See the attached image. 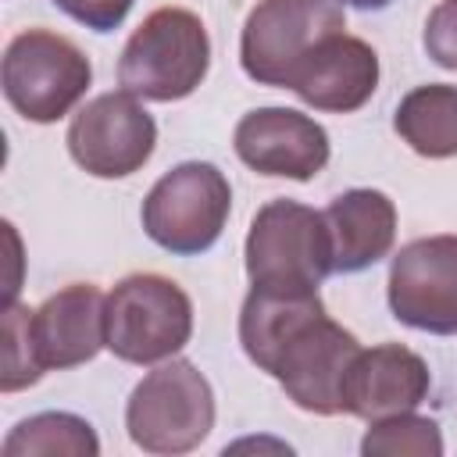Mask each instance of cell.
<instances>
[{
	"label": "cell",
	"mask_w": 457,
	"mask_h": 457,
	"mask_svg": "<svg viewBox=\"0 0 457 457\" xmlns=\"http://www.w3.org/2000/svg\"><path fill=\"white\" fill-rule=\"evenodd\" d=\"M211 68V36L200 14L157 7L129 36L118 57V82L139 100L171 104L189 96Z\"/></svg>",
	"instance_id": "1"
},
{
	"label": "cell",
	"mask_w": 457,
	"mask_h": 457,
	"mask_svg": "<svg viewBox=\"0 0 457 457\" xmlns=\"http://www.w3.org/2000/svg\"><path fill=\"white\" fill-rule=\"evenodd\" d=\"M246 275L257 289L318 293L332 275V239L325 214L296 200H268L246 232Z\"/></svg>",
	"instance_id": "2"
},
{
	"label": "cell",
	"mask_w": 457,
	"mask_h": 457,
	"mask_svg": "<svg viewBox=\"0 0 457 457\" xmlns=\"http://www.w3.org/2000/svg\"><path fill=\"white\" fill-rule=\"evenodd\" d=\"M125 428L146 453H189L214 428V389L193 361H164L132 389Z\"/></svg>",
	"instance_id": "3"
},
{
	"label": "cell",
	"mask_w": 457,
	"mask_h": 457,
	"mask_svg": "<svg viewBox=\"0 0 457 457\" xmlns=\"http://www.w3.org/2000/svg\"><path fill=\"white\" fill-rule=\"evenodd\" d=\"M0 82L7 104L25 121L50 125L86 96L93 64L71 39L50 29H25L4 50Z\"/></svg>",
	"instance_id": "4"
},
{
	"label": "cell",
	"mask_w": 457,
	"mask_h": 457,
	"mask_svg": "<svg viewBox=\"0 0 457 457\" xmlns=\"http://www.w3.org/2000/svg\"><path fill=\"white\" fill-rule=\"evenodd\" d=\"M193 336V300L164 275L136 271L107 293V350L129 364H161Z\"/></svg>",
	"instance_id": "5"
},
{
	"label": "cell",
	"mask_w": 457,
	"mask_h": 457,
	"mask_svg": "<svg viewBox=\"0 0 457 457\" xmlns=\"http://www.w3.org/2000/svg\"><path fill=\"white\" fill-rule=\"evenodd\" d=\"M232 211L228 179L207 161H186L164 171L143 200V232L168 253L193 257L218 243Z\"/></svg>",
	"instance_id": "6"
},
{
	"label": "cell",
	"mask_w": 457,
	"mask_h": 457,
	"mask_svg": "<svg viewBox=\"0 0 457 457\" xmlns=\"http://www.w3.org/2000/svg\"><path fill=\"white\" fill-rule=\"evenodd\" d=\"M339 32H346L339 0H257L239 36L243 71L261 86L286 89L296 64Z\"/></svg>",
	"instance_id": "7"
},
{
	"label": "cell",
	"mask_w": 457,
	"mask_h": 457,
	"mask_svg": "<svg viewBox=\"0 0 457 457\" xmlns=\"http://www.w3.org/2000/svg\"><path fill=\"white\" fill-rule=\"evenodd\" d=\"M64 143L82 171L96 179H125L150 161L157 146V121L139 96L125 89L100 93L71 114Z\"/></svg>",
	"instance_id": "8"
},
{
	"label": "cell",
	"mask_w": 457,
	"mask_h": 457,
	"mask_svg": "<svg viewBox=\"0 0 457 457\" xmlns=\"http://www.w3.org/2000/svg\"><path fill=\"white\" fill-rule=\"evenodd\" d=\"M357 353V336L321 311L282 343L268 375L278 378L300 411L332 418L343 414V382Z\"/></svg>",
	"instance_id": "9"
},
{
	"label": "cell",
	"mask_w": 457,
	"mask_h": 457,
	"mask_svg": "<svg viewBox=\"0 0 457 457\" xmlns=\"http://www.w3.org/2000/svg\"><path fill=\"white\" fill-rule=\"evenodd\" d=\"M389 311L418 332H457V236H425L400 246L389 264Z\"/></svg>",
	"instance_id": "10"
},
{
	"label": "cell",
	"mask_w": 457,
	"mask_h": 457,
	"mask_svg": "<svg viewBox=\"0 0 457 457\" xmlns=\"http://www.w3.org/2000/svg\"><path fill=\"white\" fill-rule=\"evenodd\" d=\"M232 146L246 168L271 179L307 182L328 164V132L303 111L257 107L239 118Z\"/></svg>",
	"instance_id": "11"
},
{
	"label": "cell",
	"mask_w": 457,
	"mask_h": 457,
	"mask_svg": "<svg viewBox=\"0 0 457 457\" xmlns=\"http://www.w3.org/2000/svg\"><path fill=\"white\" fill-rule=\"evenodd\" d=\"M432 389V375L421 353L400 343H382L353 357L343 382V414L361 421H382L393 414H407L425 403Z\"/></svg>",
	"instance_id": "12"
},
{
	"label": "cell",
	"mask_w": 457,
	"mask_h": 457,
	"mask_svg": "<svg viewBox=\"0 0 457 457\" xmlns=\"http://www.w3.org/2000/svg\"><path fill=\"white\" fill-rule=\"evenodd\" d=\"M378 86V54L357 36H328L318 43L289 75L286 89H293L307 107L350 114L361 111Z\"/></svg>",
	"instance_id": "13"
},
{
	"label": "cell",
	"mask_w": 457,
	"mask_h": 457,
	"mask_svg": "<svg viewBox=\"0 0 457 457\" xmlns=\"http://www.w3.org/2000/svg\"><path fill=\"white\" fill-rule=\"evenodd\" d=\"M29 325L46 371L86 364L107 346V296L93 282H71L46 296Z\"/></svg>",
	"instance_id": "14"
},
{
	"label": "cell",
	"mask_w": 457,
	"mask_h": 457,
	"mask_svg": "<svg viewBox=\"0 0 457 457\" xmlns=\"http://www.w3.org/2000/svg\"><path fill=\"white\" fill-rule=\"evenodd\" d=\"M321 214L332 239V271H364L393 250L396 207L382 189H346Z\"/></svg>",
	"instance_id": "15"
},
{
	"label": "cell",
	"mask_w": 457,
	"mask_h": 457,
	"mask_svg": "<svg viewBox=\"0 0 457 457\" xmlns=\"http://www.w3.org/2000/svg\"><path fill=\"white\" fill-rule=\"evenodd\" d=\"M325 303L318 293H275V289H257L250 286L243 311H239V343L243 353L261 368L271 371L275 353L282 343L314 314H321Z\"/></svg>",
	"instance_id": "16"
},
{
	"label": "cell",
	"mask_w": 457,
	"mask_h": 457,
	"mask_svg": "<svg viewBox=\"0 0 457 457\" xmlns=\"http://www.w3.org/2000/svg\"><path fill=\"white\" fill-rule=\"evenodd\" d=\"M393 129L421 157H457V86L428 82L411 89L396 104Z\"/></svg>",
	"instance_id": "17"
},
{
	"label": "cell",
	"mask_w": 457,
	"mask_h": 457,
	"mask_svg": "<svg viewBox=\"0 0 457 457\" xmlns=\"http://www.w3.org/2000/svg\"><path fill=\"white\" fill-rule=\"evenodd\" d=\"M96 457L100 439L93 425L68 411H43L18 421L4 439V457Z\"/></svg>",
	"instance_id": "18"
},
{
	"label": "cell",
	"mask_w": 457,
	"mask_h": 457,
	"mask_svg": "<svg viewBox=\"0 0 457 457\" xmlns=\"http://www.w3.org/2000/svg\"><path fill=\"white\" fill-rule=\"evenodd\" d=\"M364 457H439L443 453V432L432 418H421L414 411L393 414L382 421H371V428L361 439Z\"/></svg>",
	"instance_id": "19"
},
{
	"label": "cell",
	"mask_w": 457,
	"mask_h": 457,
	"mask_svg": "<svg viewBox=\"0 0 457 457\" xmlns=\"http://www.w3.org/2000/svg\"><path fill=\"white\" fill-rule=\"evenodd\" d=\"M29 321H32V311L21 307L18 300H11L7 311H4V371H0V389L4 393H18L25 386H36L46 371L39 364Z\"/></svg>",
	"instance_id": "20"
},
{
	"label": "cell",
	"mask_w": 457,
	"mask_h": 457,
	"mask_svg": "<svg viewBox=\"0 0 457 457\" xmlns=\"http://www.w3.org/2000/svg\"><path fill=\"white\" fill-rule=\"evenodd\" d=\"M425 54L439 64L457 71V0H439L425 21Z\"/></svg>",
	"instance_id": "21"
},
{
	"label": "cell",
	"mask_w": 457,
	"mask_h": 457,
	"mask_svg": "<svg viewBox=\"0 0 457 457\" xmlns=\"http://www.w3.org/2000/svg\"><path fill=\"white\" fill-rule=\"evenodd\" d=\"M132 4L136 0H54V7H61L68 18L93 32H114L129 18Z\"/></svg>",
	"instance_id": "22"
},
{
	"label": "cell",
	"mask_w": 457,
	"mask_h": 457,
	"mask_svg": "<svg viewBox=\"0 0 457 457\" xmlns=\"http://www.w3.org/2000/svg\"><path fill=\"white\" fill-rule=\"evenodd\" d=\"M343 7H357V11H382V7H389L393 0H339Z\"/></svg>",
	"instance_id": "23"
}]
</instances>
